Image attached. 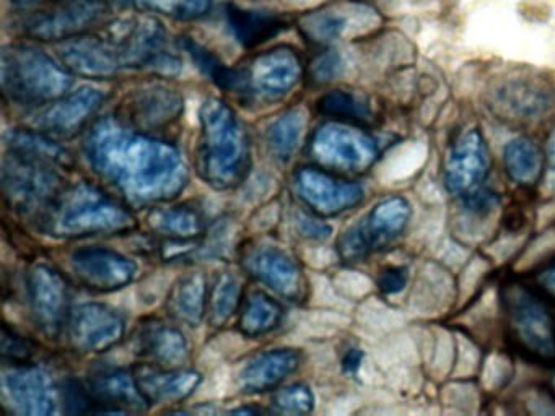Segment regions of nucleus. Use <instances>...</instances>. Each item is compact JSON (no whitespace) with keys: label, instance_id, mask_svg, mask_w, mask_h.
Segmentation results:
<instances>
[{"label":"nucleus","instance_id":"obj_1","mask_svg":"<svg viewBox=\"0 0 555 416\" xmlns=\"http://www.w3.org/2000/svg\"><path fill=\"white\" fill-rule=\"evenodd\" d=\"M502 315L513 348L534 363H555V315L547 296L513 282L502 289Z\"/></svg>","mask_w":555,"mask_h":416},{"label":"nucleus","instance_id":"obj_2","mask_svg":"<svg viewBox=\"0 0 555 416\" xmlns=\"http://www.w3.org/2000/svg\"><path fill=\"white\" fill-rule=\"evenodd\" d=\"M490 171V150L477 127L461 132L448 148L443 162V184L454 198L467 197L483 187Z\"/></svg>","mask_w":555,"mask_h":416},{"label":"nucleus","instance_id":"obj_3","mask_svg":"<svg viewBox=\"0 0 555 416\" xmlns=\"http://www.w3.org/2000/svg\"><path fill=\"white\" fill-rule=\"evenodd\" d=\"M106 12L103 0H57L56 5L28 15L22 26L35 38H64L95 25Z\"/></svg>","mask_w":555,"mask_h":416},{"label":"nucleus","instance_id":"obj_4","mask_svg":"<svg viewBox=\"0 0 555 416\" xmlns=\"http://www.w3.org/2000/svg\"><path fill=\"white\" fill-rule=\"evenodd\" d=\"M555 103V94L544 81L519 77L516 80L505 81L496 88L493 96V107L500 116L506 119L535 120L547 114Z\"/></svg>","mask_w":555,"mask_h":416},{"label":"nucleus","instance_id":"obj_5","mask_svg":"<svg viewBox=\"0 0 555 416\" xmlns=\"http://www.w3.org/2000/svg\"><path fill=\"white\" fill-rule=\"evenodd\" d=\"M503 168L519 187H534L545 169V156L531 136H516L503 146Z\"/></svg>","mask_w":555,"mask_h":416},{"label":"nucleus","instance_id":"obj_6","mask_svg":"<svg viewBox=\"0 0 555 416\" xmlns=\"http://www.w3.org/2000/svg\"><path fill=\"white\" fill-rule=\"evenodd\" d=\"M411 202L401 195H392L376 205L370 218V227L363 237L360 249L372 247V244H389L398 239L411 223Z\"/></svg>","mask_w":555,"mask_h":416},{"label":"nucleus","instance_id":"obj_7","mask_svg":"<svg viewBox=\"0 0 555 416\" xmlns=\"http://www.w3.org/2000/svg\"><path fill=\"white\" fill-rule=\"evenodd\" d=\"M5 68L12 81L22 90L48 93L63 87V78L54 70L53 65L34 52H14Z\"/></svg>","mask_w":555,"mask_h":416},{"label":"nucleus","instance_id":"obj_8","mask_svg":"<svg viewBox=\"0 0 555 416\" xmlns=\"http://www.w3.org/2000/svg\"><path fill=\"white\" fill-rule=\"evenodd\" d=\"M362 6H330L305 16L304 28L320 41H334L350 35L357 28V20L369 15Z\"/></svg>","mask_w":555,"mask_h":416},{"label":"nucleus","instance_id":"obj_9","mask_svg":"<svg viewBox=\"0 0 555 416\" xmlns=\"http://www.w3.org/2000/svg\"><path fill=\"white\" fill-rule=\"evenodd\" d=\"M347 324H349V317L336 309L305 311L295 318V334L304 338H326L346 327Z\"/></svg>","mask_w":555,"mask_h":416},{"label":"nucleus","instance_id":"obj_10","mask_svg":"<svg viewBox=\"0 0 555 416\" xmlns=\"http://www.w3.org/2000/svg\"><path fill=\"white\" fill-rule=\"evenodd\" d=\"M147 12L162 13L178 20H194L212 9L214 0H135Z\"/></svg>","mask_w":555,"mask_h":416},{"label":"nucleus","instance_id":"obj_11","mask_svg":"<svg viewBox=\"0 0 555 416\" xmlns=\"http://www.w3.org/2000/svg\"><path fill=\"white\" fill-rule=\"evenodd\" d=\"M295 72L297 65L294 57L287 52H278L261 62L258 80L268 88H284L295 77Z\"/></svg>","mask_w":555,"mask_h":416},{"label":"nucleus","instance_id":"obj_12","mask_svg":"<svg viewBox=\"0 0 555 416\" xmlns=\"http://www.w3.org/2000/svg\"><path fill=\"white\" fill-rule=\"evenodd\" d=\"M311 298H313V304L320 306V308L336 309V311L343 312L349 309V304H347L336 285H333L324 276L318 275V273L311 275Z\"/></svg>","mask_w":555,"mask_h":416},{"label":"nucleus","instance_id":"obj_13","mask_svg":"<svg viewBox=\"0 0 555 416\" xmlns=\"http://www.w3.org/2000/svg\"><path fill=\"white\" fill-rule=\"evenodd\" d=\"M334 285L339 289L340 295L350 296V298H360L370 291L369 280L357 272H340L334 280Z\"/></svg>","mask_w":555,"mask_h":416},{"label":"nucleus","instance_id":"obj_14","mask_svg":"<svg viewBox=\"0 0 555 416\" xmlns=\"http://www.w3.org/2000/svg\"><path fill=\"white\" fill-rule=\"evenodd\" d=\"M409 283V269L408 266H391V269L383 272L382 278H379V288L386 292V295H398L402 289H405Z\"/></svg>","mask_w":555,"mask_h":416},{"label":"nucleus","instance_id":"obj_15","mask_svg":"<svg viewBox=\"0 0 555 416\" xmlns=\"http://www.w3.org/2000/svg\"><path fill=\"white\" fill-rule=\"evenodd\" d=\"M230 384V373L227 369H217L212 376L209 377L206 384H204L203 389H201L199 395L197 399H219L225 393V390L229 389Z\"/></svg>","mask_w":555,"mask_h":416},{"label":"nucleus","instance_id":"obj_16","mask_svg":"<svg viewBox=\"0 0 555 416\" xmlns=\"http://www.w3.org/2000/svg\"><path fill=\"white\" fill-rule=\"evenodd\" d=\"M301 257H304L305 263L313 266V269H323V266H327L333 262L334 256L326 247L308 246L301 250Z\"/></svg>","mask_w":555,"mask_h":416},{"label":"nucleus","instance_id":"obj_17","mask_svg":"<svg viewBox=\"0 0 555 416\" xmlns=\"http://www.w3.org/2000/svg\"><path fill=\"white\" fill-rule=\"evenodd\" d=\"M535 288L548 299H555V260L535 275Z\"/></svg>","mask_w":555,"mask_h":416},{"label":"nucleus","instance_id":"obj_18","mask_svg":"<svg viewBox=\"0 0 555 416\" xmlns=\"http://www.w3.org/2000/svg\"><path fill=\"white\" fill-rule=\"evenodd\" d=\"M545 185L555 192V129L552 130L545 148Z\"/></svg>","mask_w":555,"mask_h":416},{"label":"nucleus","instance_id":"obj_19","mask_svg":"<svg viewBox=\"0 0 555 416\" xmlns=\"http://www.w3.org/2000/svg\"><path fill=\"white\" fill-rule=\"evenodd\" d=\"M14 2L17 3H35V2H41V0H14ZM57 2V0H56Z\"/></svg>","mask_w":555,"mask_h":416}]
</instances>
